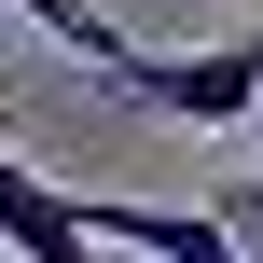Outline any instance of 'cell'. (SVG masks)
Masks as SVG:
<instances>
[{"label":"cell","mask_w":263,"mask_h":263,"mask_svg":"<svg viewBox=\"0 0 263 263\" xmlns=\"http://www.w3.org/2000/svg\"><path fill=\"white\" fill-rule=\"evenodd\" d=\"M14 14H28V28H55V42H69L97 83H111V69H125V42H139V28H111L97 0H14Z\"/></svg>","instance_id":"4"},{"label":"cell","mask_w":263,"mask_h":263,"mask_svg":"<svg viewBox=\"0 0 263 263\" xmlns=\"http://www.w3.org/2000/svg\"><path fill=\"white\" fill-rule=\"evenodd\" d=\"M111 97L125 111H166V125H250L263 111V28L236 42H125V69H111Z\"/></svg>","instance_id":"1"},{"label":"cell","mask_w":263,"mask_h":263,"mask_svg":"<svg viewBox=\"0 0 263 263\" xmlns=\"http://www.w3.org/2000/svg\"><path fill=\"white\" fill-rule=\"evenodd\" d=\"M0 111H14V83H0Z\"/></svg>","instance_id":"6"},{"label":"cell","mask_w":263,"mask_h":263,"mask_svg":"<svg viewBox=\"0 0 263 263\" xmlns=\"http://www.w3.org/2000/svg\"><path fill=\"white\" fill-rule=\"evenodd\" d=\"M222 236H236V250L263 263V180H250V194H236V208H222Z\"/></svg>","instance_id":"5"},{"label":"cell","mask_w":263,"mask_h":263,"mask_svg":"<svg viewBox=\"0 0 263 263\" xmlns=\"http://www.w3.org/2000/svg\"><path fill=\"white\" fill-rule=\"evenodd\" d=\"M0 250H14V263H111L97 222H83V194H55V180L14 166V153H0Z\"/></svg>","instance_id":"2"},{"label":"cell","mask_w":263,"mask_h":263,"mask_svg":"<svg viewBox=\"0 0 263 263\" xmlns=\"http://www.w3.org/2000/svg\"><path fill=\"white\" fill-rule=\"evenodd\" d=\"M83 222H97V250H153V263H250L222 236V208L194 222V208H139V194H83Z\"/></svg>","instance_id":"3"}]
</instances>
